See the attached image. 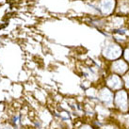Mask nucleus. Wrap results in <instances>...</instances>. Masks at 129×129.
<instances>
[{"mask_svg": "<svg viewBox=\"0 0 129 129\" xmlns=\"http://www.w3.org/2000/svg\"><path fill=\"white\" fill-rule=\"evenodd\" d=\"M115 102H116V105L121 108L122 111H126L128 109V99H127L125 92H123V91L119 92L116 95Z\"/></svg>", "mask_w": 129, "mask_h": 129, "instance_id": "f257e3e1", "label": "nucleus"}, {"mask_svg": "<svg viewBox=\"0 0 129 129\" xmlns=\"http://www.w3.org/2000/svg\"><path fill=\"white\" fill-rule=\"evenodd\" d=\"M108 85H109L112 89L116 90V89H119V88L122 87V82H121V80H120L119 77L113 75V76H111L110 78L108 79Z\"/></svg>", "mask_w": 129, "mask_h": 129, "instance_id": "f03ea898", "label": "nucleus"}, {"mask_svg": "<svg viewBox=\"0 0 129 129\" xmlns=\"http://www.w3.org/2000/svg\"><path fill=\"white\" fill-rule=\"evenodd\" d=\"M114 70L120 74H122L127 70V65L123 61H117L114 63Z\"/></svg>", "mask_w": 129, "mask_h": 129, "instance_id": "7ed1b4c3", "label": "nucleus"}, {"mask_svg": "<svg viewBox=\"0 0 129 129\" xmlns=\"http://www.w3.org/2000/svg\"><path fill=\"white\" fill-rule=\"evenodd\" d=\"M103 129H118V128L114 125H106L105 127H103Z\"/></svg>", "mask_w": 129, "mask_h": 129, "instance_id": "20e7f679", "label": "nucleus"}, {"mask_svg": "<svg viewBox=\"0 0 129 129\" xmlns=\"http://www.w3.org/2000/svg\"><path fill=\"white\" fill-rule=\"evenodd\" d=\"M79 129H92V127L90 126V125H83V126H81Z\"/></svg>", "mask_w": 129, "mask_h": 129, "instance_id": "39448f33", "label": "nucleus"}, {"mask_svg": "<svg viewBox=\"0 0 129 129\" xmlns=\"http://www.w3.org/2000/svg\"><path fill=\"white\" fill-rule=\"evenodd\" d=\"M124 79H125L126 86H127L129 88V75H128V76H125V78H124Z\"/></svg>", "mask_w": 129, "mask_h": 129, "instance_id": "423d86ee", "label": "nucleus"}, {"mask_svg": "<svg viewBox=\"0 0 129 129\" xmlns=\"http://www.w3.org/2000/svg\"><path fill=\"white\" fill-rule=\"evenodd\" d=\"M2 129H13V128H12L11 125H6V126H4Z\"/></svg>", "mask_w": 129, "mask_h": 129, "instance_id": "0eeeda50", "label": "nucleus"}, {"mask_svg": "<svg viewBox=\"0 0 129 129\" xmlns=\"http://www.w3.org/2000/svg\"><path fill=\"white\" fill-rule=\"evenodd\" d=\"M125 57H126V59L129 61V51H127L126 52V54H125Z\"/></svg>", "mask_w": 129, "mask_h": 129, "instance_id": "6e6552de", "label": "nucleus"}]
</instances>
